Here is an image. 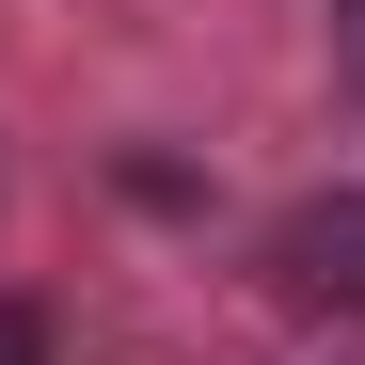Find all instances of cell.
Masks as SVG:
<instances>
[{"instance_id": "cell-1", "label": "cell", "mask_w": 365, "mask_h": 365, "mask_svg": "<svg viewBox=\"0 0 365 365\" xmlns=\"http://www.w3.org/2000/svg\"><path fill=\"white\" fill-rule=\"evenodd\" d=\"M286 286H349L365 302V207H318V222H302L286 238Z\"/></svg>"}, {"instance_id": "cell-2", "label": "cell", "mask_w": 365, "mask_h": 365, "mask_svg": "<svg viewBox=\"0 0 365 365\" xmlns=\"http://www.w3.org/2000/svg\"><path fill=\"white\" fill-rule=\"evenodd\" d=\"M0 365H48V318H32V302H0Z\"/></svg>"}, {"instance_id": "cell-3", "label": "cell", "mask_w": 365, "mask_h": 365, "mask_svg": "<svg viewBox=\"0 0 365 365\" xmlns=\"http://www.w3.org/2000/svg\"><path fill=\"white\" fill-rule=\"evenodd\" d=\"M334 64H349V80H365V0H334Z\"/></svg>"}]
</instances>
